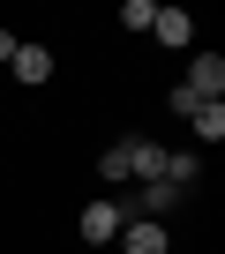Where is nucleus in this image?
Listing matches in <instances>:
<instances>
[{
	"mask_svg": "<svg viewBox=\"0 0 225 254\" xmlns=\"http://www.w3.org/2000/svg\"><path fill=\"white\" fill-rule=\"evenodd\" d=\"M188 127H195V142H225V105H195Z\"/></svg>",
	"mask_w": 225,
	"mask_h": 254,
	"instance_id": "9",
	"label": "nucleus"
},
{
	"mask_svg": "<svg viewBox=\"0 0 225 254\" xmlns=\"http://www.w3.org/2000/svg\"><path fill=\"white\" fill-rule=\"evenodd\" d=\"M165 105H173V112H180V120H188V112H195V105H203V97H195V90H188V82H173V90H165Z\"/></svg>",
	"mask_w": 225,
	"mask_h": 254,
	"instance_id": "11",
	"label": "nucleus"
},
{
	"mask_svg": "<svg viewBox=\"0 0 225 254\" xmlns=\"http://www.w3.org/2000/svg\"><path fill=\"white\" fill-rule=\"evenodd\" d=\"M180 202H188V194H180L173 180H150V187H143V202H135V217H150V224H165V209H180Z\"/></svg>",
	"mask_w": 225,
	"mask_h": 254,
	"instance_id": "6",
	"label": "nucleus"
},
{
	"mask_svg": "<svg viewBox=\"0 0 225 254\" xmlns=\"http://www.w3.org/2000/svg\"><path fill=\"white\" fill-rule=\"evenodd\" d=\"M98 180L105 187H128V142H105L98 150Z\"/></svg>",
	"mask_w": 225,
	"mask_h": 254,
	"instance_id": "8",
	"label": "nucleus"
},
{
	"mask_svg": "<svg viewBox=\"0 0 225 254\" xmlns=\"http://www.w3.org/2000/svg\"><path fill=\"white\" fill-rule=\"evenodd\" d=\"M128 180H165V142H143V135H128Z\"/></svg>",
	"mask_w": 225,
	"mask_h": 254,
	"instance_id": "3",
	"label": "nucleus"
},
{
	"mask_svg": "<svg viewBox=\"0 0 225 254\" xmlns=\"http://www.w3.org/2000/svg\"><path fill=\"white\" fill-rule=\"evenodd\" d=\"M150 23H158L150 0H128V8H120V30H150Z\"/></svg>",
	"mask_w": 225,
	"mask_h": 254,
	"instance_id": "10",
	"label": "nucleus"
},
{
	"mask_svg": "<svg viewBox=\"0 0 225 254\" xmlns=\"http://www.w3.org/2000/svg\"><path fill=\"white\" fill-rule=\"evenodd\" d=\"M120 224H128V209H120V202H90V209L75 217L83 247H105V239H120Z\"/></svg>",
	"mask_w": 225,
	"mask_h": 254,
	"instance_id": "1",
	"label": "nucleus"
},
{
	"mask_svg": "<svg viewBox=\"0 0 225 254\" xmlns=\"http://www.w3.org/2000/svg\"><path fill=\"white\" fill-rule=\"evenodd\" d=\"M120 254H165V224L128 217V224H120Z\"/></svg>",
	"mask_w": 225,
	"mask_h": 254,
	"instance_id": "4",
	"label": "nucleus"
},
{
	"mask_svg": "<svg viewBox=\"0 0 225 254\" xmlns=\"http://www.w3.org/2000/svg\"><path fill=\"white\" fill-rule=\"evenodd\" d=\"M188 90H195L203 105H218V97H225V60H218V53H195V60H188Z\"/></svg>",
	"mask_w": 225,
	"mask_h": 254,
	"instance_id": "2",
	"label": "nucleus"
},
{
	"mask_svg": "<svg viewBox=\"0 0 225 254\" xmlns=\"http://www.w3.org/2000/svg\"><path fill=\"white\" fill-rule=\"evenodd\" d=\"M15 45H23L15 30H0V67H8V60H15Z\"/></svg>",
	"mask_w": 225,
	"mask_h": 254,
	"instance_id": "12",
	"label": "nucleus"
},
{
	"mask_svg": "<svg viewBox=\"0 0 225 254\" xmlns=\"http://www.w3.org/2000/svg\"><path fill=\"white\" fill-rule=\"evenodd\" d=\"M8 67H15V82H30V90H38V82H53V53H45V45H15V60H8Z\"/></svg>",
	"mask_w": 225,
	"mask_h": 254,
	"instance_id": "5",
	"label": "nucleus"
},
{
	"mask_svg": "<svg viewBox=\"0 0 225 254\" xmlns=\"http://www.w3.org/2000/svg\"><path fill=\"white\" fill-rule=\"evenodd\" d=\"M150 38H158V45H188V38H195V15H180V8H158Z\"/></svg>",
	"mask_w": 225,
	"mask_h": 254,
	"instance_id": "7",
	"label": "nucleus"
}]
</instances>
